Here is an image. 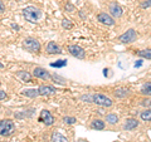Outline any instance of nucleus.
<instances>
[{
    "instance_id": "9",
    "label": "nucleus",
    "mask_w": 151,
    "mask_h": 142,
    "mask_svg": "<svg viewBox=\"0 0 151 142\" xmlns=\"http://www.w3.org/2000/svg\"><path fill=\"white\" fill-rule=\"evenodd\" d=\"M97 20L101 22L102 24H106V25H113V24H115L113 18L110 15V14H107V13H100L97 15Z\"/></svg>"
},
{
    "instance_id": "22",
    "label": "nucleus",
    "mask_w": 151,
    "mask_h": 142,
    "mask_svg": "<svg viewBox=\"0 0 151 142\" xmlns=\"http://www.w3.org/2000/svg\"><path fill=\"white\" fill-rule=\"evenodd\" d=\"M141 120L142 121H151V110H145L141 112Z\"/></svg>"
},
{
    "instance_id": "1",
    "label": "nucleus",
    "mask_w": 151,
    "mask_h": 142,
    "mask_svg": "<svg viewBox=\"0 0 151 142\" xmlns=\"http://www.w3.org/2000/svg\"><path fill=\"white\" fill-rule=\"evenodd\" d=\"M23 15H24L25 20L30 23H35L42 16V11L35 6H27L23 9Z\"/></svg>"
},
{
    "instance_id": "26",
    "label": "nucleus",
    "mask_w": 151,
    "mask_h": 142,
    "mask_svg": "<svg viewBox=\"0 0 151 142\" xmlns=\"http://www.w3.org/2000/svg\"><path fill=\"white\" fill-rule=\"evenodd\" d=\"M53 79H58L57 82L60 83V84H64V83H65V79H64V78H60L59 75H57V74H54V75H53Z\"/></svg>"
},
{
    "instance_id": "21",
    "label": "nucleus",
    "mask_w": 151,
    "mask_h": 142,
    "mask_svg": "<svg viewBox=\"0 0 151 142\" xmlns=\"http://www.w3.org/2000/svg\"><path fill=\"white\" fill-rule=\"evenodd\" d=\"M141 93L146 94V96H151V82L145 83L142 88H141Z\"/></svg>"
},
{
    "instance_id": "32",
    "label": "nucleus",
    "mask_w": 151,
    "mask_h": 142,
    "mask_svg": "<svg viewBox=\"0 0 151 142\" xmlns=\"http://www.w3.org/2000/svg\"><path fill=\"white\" fill-rule=\"evenodd\" d=\"M4 68V64L3 63H0V69H3Z\"/></svg>"
},
{
    "instance_id": "20",
    "label": "nucleus",
    "mask_w": 151,
    "mask_h": 142,
    "mask_svg": "<svg viewBox=\"0 0 151 142\" xmlns=\"http://www.w3.org/2000/svg\"><path fill=\"white\" fill-rule=\"evenodd\" d=\"M106 121L110 125H116L117 122H119V117H117V115H115V113H111V115L106 116Z\"/></svg>"
},
{
    "instance_id": "2",
    "label": "nucleus",
    "mask_w": 151,
    "mask_h": 142,
    "mask_svg": "<svg viewBox=\"0 0 151 142\" xmlns=\"http://www.w3.org/2000/svg\"><path fill=\"white\" fill-rule=\"evenodd\" d=\"M14 130H15V123H14V121L9 120H1L0 121V136H9L12 135Z\"/></svg>"
},
{
    "instance_id": "14",
    "label": "nucleus",
    "mask_w": 151,
    "mask_h": 142,
    "mask_svg": "<svg viewBox=\"0 0 151 142\" xmlns=\"http://www.w3.org/2000/svg\"><path fill=\"white\" fill-rule=\"evenodd\" d=\"M15 75H17V77L20 79V80H23V82H30V80H32L30 73L25 72V70H19V72L15 73Z\"/></svg>"
},
{
    "instance_id": "15",
    "label": "nucleus",
    "mask_w": 151,
    "mask_h": 142,
    "mask_svg": "<svg viewBox=\"0 0 151 142\" xmlns=\"http://www.w3.org/2000/svg\"><path fill=\"white\" fill-rule=\"evenodd\" d=\"M23 96H25V97H29V98H35L39 96V91L35 88H30V89H24V91L22 92Z\"/></svg>"
},
{
    "instance_id": "27",
    "label": "nucleus",
    "mask_w": 151,
    "mask_h": 142,
    "mask_svg": "<svg viewBox=\"0 0 151 142\" xmlns=\"http://www.w3.org/2000/svg\"><path fill=\"white\" fill-rule=\"evenodd\" d=\"M141 6H142V8H149V6H151V0H146V1H144L142 4H141Z\"/></svg>"
},
{
    "instance_id": "8",
    "label": "nucleus",
    "mask_w": 151,
    "mask_h": 142,
    "mask_svg": "<svg viewBox=\"0 0 151 142\" xmlns=\"http://www.w3.org/2000/svg\"><path fill=\"white\" fill-rule=\"evenodd\" d=\"M39 121H40V122H43V123L47 125V126H50V125H53L54 118H53V116L50 115V112H49V111L43 110V111H40Z\"/></svg>"
},
{
    "instance_id": "29",
    "label": "nucleus",
    "mask_w": 151,
    "mask_h": 142,
    "mask_svg": "<svg viewBox=\"0 0 151 142\" xmlns=\"http://www.w3.org/2000/svg\"><path fill=\"white\" fill-rule=\"evenodd\" d=\"M4 10H5V5H4L3 0H0V14L4 13Z\"/></svg>"
},
{
    "instance_id": "31",
    "label": "nucleus",
    "mask_w": 151,
    "mask_h": 142,
    "mask_svg": "<svg viewBox=\"0 0 151 142\" xmlns=\"http://www.w3.org/2000/svg\"><path fill=\"white\" fill-rule=\"evenodd\" d=\"M141 64H142V60H139V62H137V63H136V64H135V67H140V65H141Z\"/></svg>"
},
{
    "instance_id": "6",
    "label": "nucleus",
    "mask_w": 151,
    "mask_h": 142,
    "mask_svg": "<svg viewBox=\"0 0 151 142\" xmlns=\"http://www.w3.org/2000/svg\"><path fill=\"white\" fill-rule=\"evenodd\" d=\"M68 52L73 57H76V58H78V59H84V57H86L83 48H81L79 45H76V44L68 45Z\"/></svg>"
},
{
    "instance_id": "11",
    "label": "nucleus",
    "mask_w": 151,
    "mask_h": 142,
    "mask_svg": "<svg viewBox=\"0 0 151 142\" xmlns=\"http://www.w3.org/2000/svg\"><path fill=\"white\" fill-rule=\"evenodd\" d=\"M38 91H39V96H50L55 93V88L52 86H40Z\"/></svg>"
},
{
    "instance_id": "7",
    "label": "nucleus",
    "mask_w": 151,
    "mask_h": 142,
    "mask_svg": "<svg viewBox=\"0 0 151 142\" xmlns=\"http://www.w3.org/2000/svg\"><path fill=\"white\" fill-rule=\"evenodd\" d=\"M33 75H34L35 78H40V79H44V80H50L53 78L44 68H40V67H37L34 70H33Z\"/></svg>"
},
{
    "instance_id": "12",
    "label": "nucleus",
    "mask_w": 151,
    "mask_h": 142,
    "mask_svg": "<svg viewBox=\"0 0 151 142\" xmlns=\"http://www.w3.org/2000/svg\"><path fill=\"white\" fill-rule=\"evenodd\" d=\"M47 52H48L49 54H60L62 53L60 48L54 43V42H49V43L47 44Z\"/></svg>"
},
{
    "instance_id": "5",
    "label": "nucleus",
    "mask_w": 151,
    "mask_h": 142,
    "mask_svg": "<svg viewBox=\"0 0 151 142\" xmlns=\"http://www.w3.org/2000/svg\"><path fill=\"white\" fill-rule=\"evenodd\" d=\"M137 38V33H136L135 29H129L126 33H124L122 35L119 37V40L121 43H132V42L136 40Z\"/></svg>"
},
{
    "instance_id": "17",
    "label": "nucleus",
    "mask_w": 151,
    "mask_h": 142,
    "mask_svg": "<svg viewBox=\"0 0 151 142\" xmlns=\"http://www.w3.org/2000/svg\"><path fill=\"white\" fill-rule=\"evenodd\" d=\"M91 127L94 130H98V131H102L105 128V122L101 121V120H94L92 123H91Z\"/></svg>"
},
{
    "instance_id": "10",
    "label": "nucleus",
    "mask_w": 151,
    "mask_h": 142,
    "mask_svg": "<svg viewBox=\"0 0 151 142\" xmlns=\"http://www.w3.org/2000/svg\"><path fill=\"white\" fill-rule=\"evenodd\" d=\"M110 13L113 18H120L122 15V13H124V10H122V8L117 3H111L110 4Z\"/></svg>"
},
{
    "instance_id": "24",
    "label": "nucleus",
    "mask_w": 151,
    "mask_h": 142,
    "mask_svg": "<svg viewBox=\"0 0 151 142\" xmlns=\"http://www.w3.org/2000/svg\"><path fill=\"white\" fill-rule=\"evenodd\" d=\"M62 27H63V28H65V29H72L73 24L69 22V19H64V20L62 22Z\"/></svg>"
},
{
    "instance_id": "18",
    "label": "nucleus",
    "mask_w": 151,
    "mask_h": 142,
    "mask_svg": "<svg viewBox=\"0 0 151 142\" xmlns=\"http://www.w3.org/2000/svg\"><path fill=\"white\" fill-rule=\"evenodd\" d=\"M136 54L141 58H146V59H150L151 60V49H142V50H139L136 52Z\"/></svg>"
},
{
    "instance_id": "25",
    "label": "nucleus",
    "mask_w": 151,
    "mask_h": 142,
    "mask_svg": "<svg viewBox=\"0 0 151 142\" xmlns=\"http://www.w3.org/2000/svg\"><path fill=\"white\" fill-rule=\"evenodd\" d=\"M63 121L65 122V123H69V125H73V123H76V118L74 117H64L63 118Z\"/></svg>"
},
{
    "instance_id": "13",
    "label": "nucleus",
    "mask_w": 151,
    "mask_h": 142,
    "mask_svg": "<svg viewBox=\"0 0 151 142\" xmlns=\"http://www.w3.org/2000/svg\"><path fill=\"white\" fill-rule=\"evenodd\" d=\"M137 126H139V121L137 120H135V118H129V120H126V122H125L124 128L126 131H131V130L136 128Z\"/></svg>"
},
{
    "instance_id": "30",
    "label": "nucleus",
    "mask_w": 151,
    "mask_h": 142,
    "mask_svg": "<svg viewBox=\"0 0 151 142\" xmlns=\"http://www.w3.org/2000/svg\"><path fill=\"white\" fill-rule=\"evenodd\" d=\"M67 9H68V11H72L73 10V5H70V4H67Z\"/></svg>"
},
{
    "instance_id": "3",
    "label": "nucleus",
    "mask_w": 151,
    "mask_h": 142,
    "mask_svg": "<svg viewBox=\"0 0 151 142\" xmlns=\"http://www.w3.org/2000/svg\"><path fill=\"white\" fill-rule=\"evenodd\" d=\"M23 47H24L25 50L30 52V53H38V52L40 50V43L37 39H34V38H28V39H25Z\"/></svg>"
},
{
    "instance_id": "19",
    "label": "nucleus",
    "mask_w": 151,
    "mask_h": 142,
    "mask_svg": "<svg viewBox=\"0 0 151 142\" xmlns=\"http://www.w3.org/2000/svg\"><path fill=\"white\" fill-rule=\"evenodd\" d=\"M129 93H130V91L127 88H120V89H117V91L115 92V96L119 97V98H124L126 96H129Z\"/></svg>"
},
{
    "instance_id": "16",
    "label": "nucleus",
    "mask_w": 151,
    "mask_h": 142,
    "mask_svg": "<svg viewBox=\"0 0 151 142\" xmlns=\"http://www.w3.org/2000/svg\"><path fill=\"white\" fill-rule=\"evenodd\" d=\"M52 141H53V142H68L67 137H64L63 135H60L59 132H54V133L52 135Z\"/></svg>"
},
{
    "instance_id": "28",
    "label": "nucleus",
    "mask_w": 151,
    "mask_h": 142,
    "mask_svg": "<svg viewBox=\"0 0 151 142\" xmlns=\"http://www.w3.org/2000/svg\"><path fill=\"white\" fill-rule=\"evenodd\" d=\"M8 98V94L4 92V91H0V101H3V99Z\"/></svg>"
},
{
    "instance_id": "4",
    "label": "nucleus",
    "mask_w": 151,
    "mask_h": 142,
    "mask_svg": "<svg viewBox=\"0 0 151 142\" xmlns=\"http://www.w3.org/2000/svg\"><path fill=\"white\" fill-rule=\"evenodd\" d=\"M92 102H94L96 105L102 106V107H111L113 103L111 101V98L103 96V94H92Z\"/></svg>"
},
{
    "instance_id": "23",
    "label": "nucleus",
    "mask_w": 151,
    "mask_h": 142,
    "mask_svg": "<svg viewBox=\"0 0 151 142\" xmlns=\"http://www.w3.org/2000/svg\"><path fill=\"white\" fill-rule=\"evenodd\" d=\"M50 65H52V67H55V68L64 67V65H67V60H63V59H60V60H58V62H55V63H52Z\"/></svg>"
}]
</instances>
